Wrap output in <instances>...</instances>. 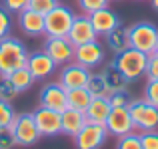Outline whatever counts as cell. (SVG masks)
<instances>
[{"label": "cell", "instance_id": "obj_23", "mask_svg": "<svg viewBox=\"0 0 158 149\" xmlns=\"http://www.w3.org/2000/svg\"><path fill=\"white\" fill-rule=\"evenodd\" d=\"M106 46L112 50L114 54H120L122 50L130 48V42H128V30L122 26L114 28L112 32L106 34Z\"/></svg>", "mask_w": 158, "mask_h": 149}, {"label": "cell", "instance_id": "obj_15", "mask_svg": "<svg viewBox=\"0 0 158 149\" xmlns=\"http://www.w3.org/2000/svg\"><path fill=\"white\" fill-rule=\"evenodd\" d=\"M26 68L30 70L32 78L38 82V80H46V78H50L52 72L56 70V64L52 62V58L48 56L46 52H34V54H28Z\"/></svg>", "mask_w": 158, "mask_h": 149}, {"label": "cell", "instance_id": "obj_34", "mask_svg": "<svg viewBox=\"0 0 158 149\" xmlns=\"http://www.w3.org/2000/svg\"><path fill=\"white\" fill-rule=\"evenodd\" d=\"M16 96V90L12 88V84L6 80V78H0V99L4 101H12Z\"/></svg>", "mask_w": 158, "mask_h": 149}, {"label": "cell", "instance_id": "obj_19", "mask_svg": "<svg viewBox=\"0 0 158 149\" xmlns=\"http://www.w3.org/2000/svg\"><path fill=\"white\" fill-rule=\"evenodd\" d=\"M110 111H112V105L108 101V97H92V101L86 107L84 113H86V119L90 123H102L104 125Z\"/></svg>", "mask_w": 158, "mask_h": 149}, {"label": "cell", "instance_id": "obj_29", "mask_svg": "<svg viewBox=\"0 0 158 149\" xmlns=\"http://www.w3.org/2000/svg\"><path fill=\"white\" fill-rule=\"evenodd\" d=\"M140 141H142V149H158V131H140Z\"/></svg>", "mask_w": 158, "mask_h": 149}, {"label": "cell", "instance_id": "obj_13", "mask_svg": "<svg viewBox=\"0 0 158 149\" xmlns=\"http://www.w3.org/2000/svg\"><path fill=\"white\" fill-rule=\"evenodd\" d=\"M104 125L108 129V135H116V137H122V135L134 131V123H132L128 107H112Z\"/></svg>", "mask_w": 158, "mask_h": 149}, {"label": "cell", "instance_id": "obj_1", "mask_svg": "<svg viewBox=\"0 0 158 149\" xmlns=\"http://www.w3.org/2000/svg\"><path fill=\"white\" fill-rule=\"evenodd\" d=\"M28 62V50L18 38L8 34L0 38V78H6L14 70L24 68Z\"/></svg>", "mask_w": 158, "mask_h": 149}, {"label": "cell", "instance_id": "obj_8", "mask_svg": "<svg viewBox=\"0 0 158 149\" xmlns=\"http://www.w3.org/2000/svg\"><path fill=\"white\" fill-rule=\"evenodd\" d=\"M44 52L52 58L56 66H66L74 62V46L66 36H48L44 44Z\"/></svg>", "mask_w": 158, "mask_h": 149}, {"label": "cell", "instance_id": "obj_4", "mask_svg": "<svg viewBox=\"0 0 158 149\" xmlns=\"http://www.w3.org/2000/svg\"><path fill=\"white\" fill-rule=\"evenodd\" d=\"M8 129L14 135L16 145H22V147L34 145V143L42 137L38 127H36V121H34V115L32 113H16V117L12 119Z\"/></svg>", "mask_w": 158, "mask_h": 149}, {"label": "cell", "instance_id": "obj_9", "mask_svg": "<svg viewBox=\"0 0 158 149\" xmlns=\"http://www.w3.org/2000/svg\"><path fill=\"white\" fill-rule=\"evenodd\" d=\"M106 58V52H104V46H102L98 40H92V42H86L82 46H76L74 48V62L84 68L92 70L96 66H100Z\"/></svg>", "mask_w": 158, "mask_h": 149}, {"label": "cell", "instance_id": "obj_18", "mask_svg": "<svg viewBox=\"0 0 158 149\" xmlns=\"http://www.w3.org/2000/svg\"><path fill=\"white\" fill-rule=\"evenodd\" d=\"M60 119H62V133L70 135V137H74V135L88 123L84 111L72 109V107H66V109L60 113Z\"/></svg>", "mask_w": 158, "mask_h": 149}, {"label": "cell", "instance_id": "obj_6", "mask_svg": "<svg viewBox=\"0 0 158 149\" xmlns=\"http://www.w3.org/2000/svg\"><path fill=\"white\" fill-rule=\"evenodd\" d=\"M74 12L64 4H58L54 10L44 16V34L46 36H66L74 22Z\"/></svg>", "mask_w": 158, "mask_h": 149}, {"label": "cell", "instance_id": "obj_31", "mask_svg": "<svg viewBox=\"0 0 158 149\" xmlns=\"http://www.w3.org/2000/svg\"><path fill=\"white\" fill-rule=\"evenodd\" d=\"M144 99L158 107V80H148L144 88Z\"/></svg>", "mask_w": 158, "mask_h": 149}, {"label": "cell", "instance_id": "obj_11", "mask_svg": "<svg viewBox=\"0 0 158 149\" xmlns=\"http://www.w3.org/2000/svg\"><path fill=\"white\" fill-rule=\"evenodd\" d=\"M66 38L72 42L74 48L82 46V44H86V42H92V40H98V34H96V30L92 28V22H90L88 14L74 16V22H72V26H70Z\"/></svg>", "mask_w": 158, "mask_h": 149}, {"label": "cell", "instance_id": "obj_2", "mask_svg": "<svg viewBox=\"0 0 158 149\" xmlns=\"http://www.w3.org/2000/svg\"><path fill=\"white\" fill-rule=\"evenodd\" d=\"M112 64L118 68V72L126 78L128 82H134L138 78H142L146 74V66H148V54L140 52L134 48H126L120 54H116Z\"/></svg>", "mask_w": 158, "mask_h": 149}, {"label": "cell", "instance_id": "obj_27", "mask_svg": "<svg viewBox=\"0 0 158 149\" xmlns=\"http://www.w3.org/2000/svg\"><path fill=\"white\" fill-rule=\"evenodd\" d=\"M58 4H60L58 0H28V8L38 12V14H42V16H46L50 10H54Z\"/></svg>", "mask_w": 158, "mask_h": 149}, {"label": "cell", "instance_id": "obj_33", "mask_svg": "<svg viewBox=\"0 0 158 149\" xmlns=\"http://www.w3.org/2000/svg\"><path fill=\"white\" fill-rule=\"evenodd\" d=\"M2 6L10 14H20L22 10L28 8V0H2Z\"/></svg>", "mask_w": 158, "mask_h": 149}, {"label": "cell", "instance_id": "obj_36", "mask_svg": "<svg viewBox=\"0 0 158 149\" xmlns=\"http://www.w3.org/2000/svg\"><path fill=\"white\" fill-rule=\"evenodd\" d=\"M144 76L148 80H158V56H154V54L148 56V66H146V74Z\"/></svg>", "mask_w": 158, "mask_h": 149}, {"label": "cell", "instance_id": "obj_17", "mask_svg": "<svg viewBox=\"0 0 158 149\" xmlns=\"http://www.w3.org/2000/svg\"><path fill=\"white\" fill-rule=\"evenodd\" d=\"M18 26L26 36H40L44 34V16L26 8L18 14Z\"/></svg>", "mask_w": 158, "mask_h": 149}, {"label": "cell", "instance_id": "obj_37", "mask_svg": "<svg viewBox=\"0 0 158 149\" xmlns=\"http://www.w3.org/2000/svg\"><path fill=\"white\" fill-rule=\"evenodd\" d=\"M150 4H152V8L158 12V0H150Z\"/></svg>", "mask_w": 158, "mask_h": 149}, {"label": "cell", "instance_id": "obj_24", "mask_svg": "<svg viewBox=\"0 0 158 149\" xmlns=\"http://www.w3.org/2000/svg\"><path fill=\"white\" fill-rule=\"evenodd\" d=\"M86 90L92 94V97H108V96H110L108 86H106L102 74H90L88 84H86Z\"/></svg>", "mask_w": 158, "mask_h": 149}, {"label": "cell", "instance_id": "obj_28", "mask_svg": "<svg viewBox=\"0 0 158 149\" xmlns=\"http://www.w3.org/2000/svg\"><path fill=\"white\" fill-rule=\"evenodd\" d=\"M76 2L84 14H92V12L100 10V8H106L110 0H76Z\"/></svg>", "mask_w": 158, "mask_h": 149}, {"label": "cell", "instance_id": "obj_32", "mask_svg": "<svg viewBox=\"0 0 158 149\" xmlns=\"http://www.w3.org/2000/svg\"><path fill=\"white\" fill-rule=\"evenodd\" d=\"M108 101H110L112 107H128V103L132 101L128 92H114L108 96Z\"/></svg>", "mask_w": 158, "mask_h": 149}, {"label": "cell", "instance_id": "obj_20", "mask_svg": "<svg viewBox=\"0 0 158 149\" xmlns=\"http://www.w3.org/2000/svg\"><path fill=\"white\" fill-rule=\"evenodd\" d=\"M100 74L104 76V82H106L108 92H110V94H114V92H126V90H128V84H130V82H128L126 78L118 72V68H116L114 64L106 66Z\"/></svg>", "mask_w": 158, "mask_h": 149}, {"label": "cell", "instance_id": "obj_38", "mask_svg": "<svg viewBox=\"0 0 158 149\" xmlns=\"http://www.w3.org/2000/svg\"><path fill=\"white\" fill-rule=\"evenodd\" d=\"M152 54H154V56H158V40H156V46H154V52H152Z\"/></svg>", "mask_w": 158, "mask_h": 149}, {"label": "cell", "instance_id": "obj_25", "mask_svg": "<svg viewBox=\"0 0 158 149\" xmlns=\"http://www.w3.org/2000/svg\"><path fill=\"white\" fill-rule=\"evenodd\" d=\"M116 149H142V141H140V133H130L118 137V143H116Z\"/></svg>", "mask_w": 158, "mask_h": 149}, {"label": "cell", "instance_id": "obj_14", "mask_svg": "<svg viewBox=\"0 0 158 149\" xmlns=\"http://www.w3.org/2000/svg\"><path fill=\"white\" fill-rule=\"evenodd\" d=\"M40 105L62 113V111L68 107V101H66V90L62 88L58 82L46 84L42 90H40Z\"/></svg>", "mask_w": 158, "mask_h": 149}, {"label": "cell", "instance_id": "obj_12", "mask_svg": "<svg viewBox=\"0 0 158 149\" xmlns=\"http://www.w3.org/2000/svg\"><path fill=\"white\" fill-rule=\"evenodd\" d=\"M32 115H34V121H36V127H38L40 135L52 137V135L62 133V119H60V113H58V111L40 105Z\"/></svg>", "mask_w": 158, "mask_h": 149}, {"label": "cell", "instance_id": "obj_22", "mask_svg": "<svg viewBox=\"0 0 158 149\" xmlns=\"http://www.w3.org/2000/svg\"><path fill=\"white\" fill-rule=\"evenodd\" d=\"M66 101H68V107L78 111H86V107L92 101V94L86 88H74V90H66Z\"/></svg>", "mask_w": 158, "mask_h": 149}, {"label": "cell", "instance_id": "obj_16", "mask_svg": "<svg viewBox=\"0 0 158 149\" xmlns=\"http://www.w3.org/2000/svg\"><path fill=\"white\" fill-rule=\"evenodd\" d=\"M90 22H92V28L96 30L98 36H106L108 32H112L114 28L120 26V18L116 12H112L110 8H100V10L92 12V14H88Z\"/></svg>", "mask_w": 158, "mask_h": 149}, {"label": "cell", "instance_id": "obj_26", "mask_svg": "<svg viewBox=\"0 0 158 149\" xmlns=\"http://www.w3.org/2000/svg\"><path fill=\"white\" fill-rule=\"evenodd\" d=\"M14 117H16V111H14V107H12V103L0 99V129H2V127H10V123H12Z\"/></svg>", "mask_w": 158, "mask_h": 149}, {"label": "cell", "instance_id": "obj_5", "mask_svg": "<svg viewBox=\"0 0 158 149\" xmlns=\"http://www.w3.org/2000/svg\"><path fill=\"white\" fill-rule=\"evenodd\" d=\"M128 111H130L134 129L140 131H148V129H156L158 127V107L148 103L146 99H132L128 103Z\"/></svg>", "mask_w": 158, "mask_h": 149}, {"label": "cell", "instance_id": "obj_3", "mask_svg": "<svg viewBox=\"0 0 158 149\" xmlns=\"http://www.w3.org/2000/svg\"><path fill=\"white\" fill-rule=\"evenodd\" d=\"M128 30V42H130V48L140 50V52L148 54L150 56L154 52L156 40H158V28L150 22H136L132 24Z\"/></svg>", "mask_w": 158, "mask_h": 149}, {"label": "cell", "instance_id": "obj_35", "mask_svg": "<svg viewBox=\"0 0 158 149\" xmlns=\"http://www.w3.org/2000/svg\"><path fill=\"white\" fill-rule=\"evenodd\" d=\"M16 145V139L12 135V131L8 127H2L0 129V149H12Z\"/></svg>", "mask_w": 158, "mask_h": 149}, {"label": "cell", "instance_id": "obj_30", "mask_svg": "<svg viewBox=\"0 0 158 149\" xmlns=\"http://www.w3.org/2000/svg\"><path fill=\"white\" fill-rule=\"evenodd\" d=\"M12 30V16L4 6H0V38H6Z\"/></svg>", "mask_w": 158, "mask_h": 149}, {"label": "cell", "instance_id": "obj_7", "mask_svg": "<svg viewBox=\"0 0 158 149\" xmlns=\"http://www.w3.org/2000/svg\"><path fill=\"white\" fill-rule=\"evenodd\" d=\"M108 137V129L102 123H86L76 135H74V143L76 149H100L104 145Z\"/></svg>", "mask_w": 158, "mask_h": 149}, {"label": "cell", "instance_id": "obj_21", "mask_svg": "<svg viewBox=\"0 0 158 149\" xmlns=\"http://www.w3.org/2000/svg\"><path fill=\"white\" fill-rule=\"evenodd\" d=\"M6 80L12 84V88L16 90V94H22V92H26V90H30V88H32V84L36 82L34 78H32L30 70H28L26 66H24V68L14 70L12 74H8Z\"/></svg>", "mask_w": 158, "mask_h": 149}, {"label": "cell", "instance_id": "obj_10", "mask_svg": "<svg viewBox=\"0 0 158 149\" xmlns=\"http://www.w3.org/2000/svg\"><path fill=\"white\" fill-rule=\"evenodd\" d=\"M90 70L84 66L76 64V62H70V64L62 66L60 70V78H58V84L64 90H74V88H86L90 78Z\"/></svg>", "mask_w": 158, "mask_h": 149}]
</instances>
